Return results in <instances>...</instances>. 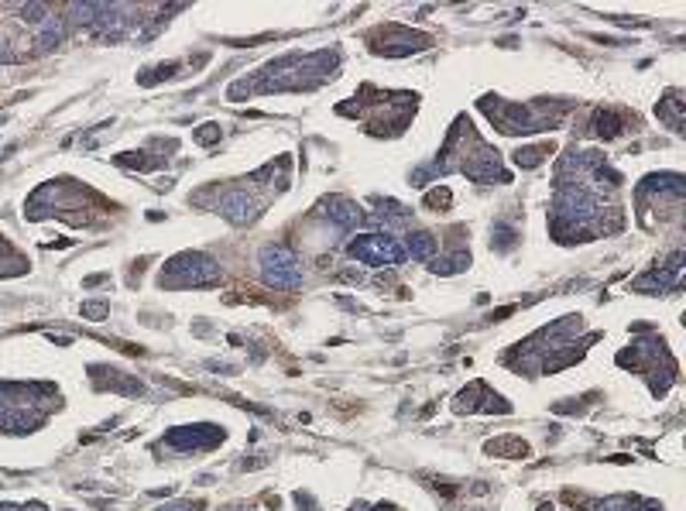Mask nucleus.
Wrapping results in <instances>:
<instances>
[{
    "instance_id": "1",
    "label": "nucleus",
    "mask_w": 686,
    "mask_h": 511,
    "mask_svg": "<svg viewBox=\"0 0 686 511\" xmlns=\"http://www.w3.org/2000/svg\"><path fill=\"white\" fill-rule=\"evenodd\" d=\"M350 254L360 258V261H367V265H399L401 258H405L399 240H392L385 233H367V237L353 240L350 244Z\"/></svg>"
},
{
    "instance_id": "2",
    "label": "nucleus",
    "mask_w": 686,
    "mask_h": 511,
    "mask_svg": "<svg viewBox=\"0 0 686 511\" xmlns=\"http://www.w3.org/2000/svg\"><path fill=\"white\" fill-rule=\"evenodd\" d=\"M261 265H265V278L271 285H295L299 282L295 258L288 254L285 247H268V251L261 254Z\"/></svg>"
},
{
    "instance_id": "3",
    "label": "nucleus",
    "mask_w": 686,
    "mask_h": 511,
    "mask_svg": "<svg viewBox=\"0 0 686 511\" xmlns=\"http://www.w3.org/2000/svg\"><path fill=\"white\" fill-rule=\"evenodd\" d=\"M220 210L227 213L230 220H247V217H251V199H247L244 192H237V196L224 199V206H220Z\"/></svg>"
},
{
    "instance_id": "4",
    "label": "nucleus",
    "mask_w": 686,
    "mask_h": 511,
    "mask_svg": "<svg viewBox=\"0 0 686 511\" xmlns=\"http://www.w3.org/2000/svg\"><path fill=\"white\" fill-rule=\"evenodd\" d=\"M333 206H337V210H330V213H333V217L340 220L343 227H350V224H357V220H360V213H357V210H353L350 203H340V199H337Z\"/></svg>"
},
{
    "instance_id": "5",
    "label": "nucleus",
    "mask_w": 686,
    "mask_h": 511,
    "mask_svg": "<svg viewBox=\"0 0 686 511\" xmlns=\"http://www.w3.org/2000/svg\"><path fill=\"white\" fill-rule=\"evenodd\" d=\"M408 247H412V254H415V258H426V254L433 251V240H429L426 233H419V237H415V240H412Z\"/></svg>"
}]
</instances>
